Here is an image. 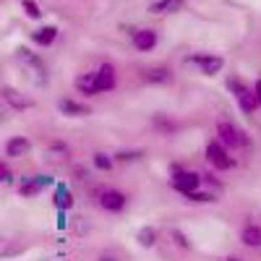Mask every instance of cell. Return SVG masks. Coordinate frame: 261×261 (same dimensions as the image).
Instances as JSON below:
<instances>
[{"label":"cell","mask_w":261,"mask_h":261,"mask_svg":"<svg viewBox=\"0 0 261 261\" xmlns=\"http://www.w3.org/2000/svg\"><path fill=\"white\" fill-rule=\"evenodd\" d=\"M92 165H94L97 170H102V172H110V170L115 167V160H113V154H107V151H94Z\"/></svg>","instance_id":"cell-25"},{"label":"cell","mask_w":261,"mask_h":261,"mask_svg":"<svg viewBox=\"0 0 261 261\" xmlns=\"http://www.w3.org/2000/svg\"><path fill=\"white\" fill-rule=\"evenodd\" d=\"M65 227H68V212L58 209V230H65Z\"/></svg>","instance_id":"cell-30"},{"label":"cell","mask_w":261,"mask_h":261,"mask_svg":"<svg viewBox=\"0 0 261 261\" xmlns=\"http://www.w3.org/2000/svg\"><path fill=\"white\" fill-rule=\"evenodd\" d=\"M217 141L225 149H238V146H248L246 134H241L230 120H217Z\"/></svg>","instance_id":"cell-5"},{"label":"cell","mask_w":261,"mask_h":261,"mask_svg":"<svg viewBox=\"0 0 261 261\" xmlns=\"http://www.w3.org/2000/svg\"><path fill=\"white\" fill-rule=\"evenodd\" d=\"M227 261H238V258H232V256H230V258H227Z\"/></svg>","instance_id":"cell-34"},{"label":"cell","mask_w":261,"mask_h":261,"mask_svg":"<svg viewBox=\"0 0 261 261\" xmlns=\"http://www.w3.org/2000/svg\"><path fill=\"white\" fill-rule=\"evenodd\" d=\"M45 157L50 160V162H65L71 157V146L65 144V141H53L50 146H47V151H45Z\"/></svg>","instance_id":"cell-21"},{"label":"cell","mask_w":261,"mask_h":261,"mask_svg":"<svg viewBox=\"0 0 261 261\" xmlns=\"http://www.w3.org/2000/svg\"><path fill=\"white\" fill-rule=\"evenodd\" d=\"M53 206L63 209V212H71L73 209V193L65 183H55L53 186Z\"/></svg>","instance_id":"cell-14"},{"label":"cell","mask_w":261,"mask_h":261,"mask_svg":"<svg viewBox=\"0 0 261 261\" xmlns=\"http://www.w3.org/2000/svg\"><path fill=\"white\" fill-rule=\"evenodd\" d=\"M186 199H188L191 204H214V201H217V196H214L212 191H201V188H199V191L188 193Z\"/></svg>","instance_id":"cell-26"},{"label":"cell","mask_w":261,"mask_h":261,"mask_svg":"<svg viewBox=\"0 0 261 261\" xmlns=\"http://www.w3.org/2000/svg\"><path fill=\"white\" fill-rule=\"evenodd\" d=\"M32 151V141L27 136H11L6 141V157L8 160H21Z\"/></svg>","instance_id":"cell-13"},{"label":"cell","mask_w":261,"mask_h":261,"mask_svg":"<svg viewBox=\"0 0 261 261\" xmlns=\"http://www.w3.org/2000/svg\"><path fill=\"white\" fill-rule=\"evenodd\" d=\"M99 261H115V258H113V256H102Z\"/></svg>","instance_id":"cell-33"},{"label":"cell","mask_w":261,"mask_h":261,"mask_svg":"<svg viewBox=\"0 0 261 261\" xmlns=\"http://www.w3.org/2000/svg\"><path fill=\"white\" fill-rule=\"evenodd\" d=\"M157 241H160V230H157V227H151V225L139 227V232H136V243H139L141 248H154Z\"/></svg>","instance_id":"cell-20"},{"label":"cell","mask_w":261,"mask_h":261,"mask_svg":"<svg viewBox=\"0 0 261 261\" xmlns=\"http://www.w3.org/2000/svg\"><path fill=\"white\" fill-rule=\"evenodd\" d=\"M180 8H183V0H151L146 11L151 16H170V13H178Z\"/></svg>","instance_id":"cell-17"},{"label":"cell","mask_w":261,"mask_h":261,"mask_svg":"<svg viewBox=\"0 0 261 261\" xmlns=\"http://www.w3.org/2000/svg\"><path fill=\"white\" fill-rule=\"evenodd\" d=\"M170 183H172V188H175L178 193L188 196V193H193V191H199V188H201V172L180 170V172H175V175H172Z\"/></svg>","instance_id":"cell-8"},{"label":"cell","mask_w":261,"mask_h":261,"mask_svg":"<svg viewBox=\"0 0 261 261\" xmlns=\"http://www.w3.org/2000/svg\"><path fill=\"white\" fill-rule=\"evenodd\" d=\"M172 241H175V246H180L183 251H188V248H191L188 235H186V232H180V230H172Z\"/></svg>","instance_id":"cell-28"},{"label":"cell","mask_w":261,"mask_h":261,"mask_svg":"<svg viewBox=\"0 0 261 261\" xmlns=\"http://www.w3.org/2000/svg\"><path fill=\"white\" fill-rule=\"evenodd\" d=\"M76 92L84 94V97H97V94H99L94 71H86V73H79V76H76Z\"/></svg>","instance_id":"cell-16"},{"label":"cell","mask_w":261,"mask_h":261,"mask_svg":"<svg viewBox=\"0 0 261 261\" xmlns=\"http://www.w3.org/2000/svg\"><path fill=\"white\" fill-rule=\"evenodd\" d=\"M241 241L248 248H261V227L258 225H246L241 230Z\"/></svg>","instance_id":"cell-23"},{"label":"cell","mask_w":261,"mask_h":261,"mask_svg":"<svg viewBox=\"0 0 261 261\" xmlns=\"http://www.w3.org/2000/svg\"><path fill=\"white\" fill-rule=\"evenodd\" d=\"M0 183H3V180H0Z\"/></svg>","instance_id":"cell-35"},{"label":"cell","mask_w":261,"mask_h":261,"mask_svg":"<svg viewBox=\"0 0 261 261\" xmlns=\"http://www.w3.org/2000/svg\"><path fill=\"white\" fill-rule=\"evenodd\" d=\"M151 125H154L160 134H165V136H172L178 130V123L172 120L170 115H165V113H154V115H151Z\"/></svg>","instance_id":"cell-22"},{"label":"cell","mask_w":261,"mask_h":261,"mask_svg":"<svg viewBox=\"0 0 261 261\" xmlns=\"http://www.w3.org/2000/svg\"><path fill=\"white\" fill-rule=\"evenodd\" d=\"M55 39H58V27H53V24L32 32V42L37 47H50V45H55Z\"/></svg>","instance_id":"cell-18"},{"label":"cell","mask_w":261,"mask_h":261,"mask_svg":"<svg viewBox=\"0 0 261 261\" xmlns=\"http://www.w3.org/2000/svg\"><path fill=\"white\" fill-rule=\"evenodd\" d=\"M47 186H55L53 175H45V172H39V175H24L18 180V196H24V199H34V196H39Z\"/></svg>","instance_id":"cell-4"},{"label":"cell","mask_w":261,"mask_h":261,"mask_svg":"<svg viewBox=\"0 0 261 261\" xmlns=\"http://www.w3.org/2000/svg\"><path fill=\"white\" fill-rule=\"evenodd\" d=\"M130 42L139 53H151L157 45H160V34L157 29H134L130 32Z\"/></svg>","instance_id":"cell-10"},{"label":"cell","mask_w":261,"mask_h":261,"mask_svg":"<svg viewBox=\"0 0 261 261\" xmlns=\"http://www.w3.org/2000/svg\"><path fill=\"white\" fill-rule=\"evenodd\" d=\"M188 63H193L204 76H217V73L225 68V58L212 55V53H193V55L188 58Z\"/></svg>","instance_id":"cell-6"},{"label":"cell","mask_w":261,"mask_h":261,"mask_svg":"<svg viewBox=\"0 0 261 261\" xmlns=\"http://www.w3.org/2000/svg\"><path fill=\"white\" fill-rule=\"evenodd\" d=\"M227 89L232 92V97H235L238 107H241V110H243L246 115H253V113H256L258 102H256V94H253L251 86H246L241 79H227Z\"/></svg>","instance_id":"cell-2"},{"label":"cell","mask_w":261,"mask_h":261,"mask_svg":"<svg viewBox=\"0 0 261 261\" xmlns=\"http://www.w3.org/2000/svg\"><path fill=\"white\" fill-rule=\"evenodd\" d=\"M94 76H97V89H99V94H102V92H113L115 86H118V71H115L113 63H99L97 71H94Z\"/></svg>","instance_id":"cell-11"},{"label":"cell","mask_w":261,"mask_h":261,"mask_svg":"<svg viewBox=\"0 0 261 261\" xmlns=\"http://www.w3.org/2000/svg\"><path fill=\"white\" fill-rule=\"evenodd\" d=\"M0 180H3V183H13V172H11V167L6 162H0Z\"/></svg>","instance_id":"cell-29"},{"label":"cell","mask_w":261,"mask_h":261,"mask_svg":"<svg viewBox=\"0 0 261 261\" xmlns=\"http://www.w3.org/2000/svg\"><path fill=\"white\" fill-rule=\"evenodd\" d=\"M141 157H144V151H141V149H120V151H115V154H113V160H115L118 165L139 162Z\"/></svg>","instance_id":"cell-24"},{"label":"cell","mask_w":261,"mask_h":261,"mask_svg":"<svg viewBox=\"0 0 261 261\" xmlns=\"http://www.w3.org/2000/svg\"><path fill=\"white\" fill-rule=\"evenodd\" d=\"M0 102H3L8 110H13V113L32 110V107L37 105L29 94H24L21 89H16V86H3V89H0Z\"/></svg>","instance_id":"cell-3"},{"label":"cell","mask_w":261,"mask_h":261,"mask_svg":"<svg viewBox=\"0 0 261 261\" xmlns=\"http://www.w3.org/2000/svg\"><path fill=\"white\" fill-rule=\"evenodd\" d=\"M253 94H256V102H258V107H261V79L253 84Z\"/></svg>","instance_id":"cell-31"},{"label":"cell","mask_w":261,"mask_h":261,"mask_svg":"<svg viewBox=\"0 0 261 261\" xmlns=\"http://www.w3.org/2000/svg\"><path fill=\"white\" fill-rule=\"evenodd\" d=\"M16 60H18V65L24 68V73H27L37 86H45V84H47V65H45V60H42L34 50H29V47L21 45V47L16 50Z\"/></svg>","instance_id":"cell-1"},{"label":"cell","mask_w":261,"mask_h":261,"mask_svg":"<svg viewBox=\"0 0 261 261\" xmlns=\"http://www.w3.org/2000/svg\"><path fill=\"white\" fill-rule=\"evenodd\" d=\"M206 160L212 162V167H217V170H232L238 162H235V157H230V151L220 144V141H209L206 144Z\"/></svg>","instance_id":"cell-7"},{"label":"cell","mask_w":261,"mask_h":261,"mask_svg":"<svg viewBox=\"0 0 261 261\" xmlns=\"http://www.w3.org/2000/svg\"><path fill=\"white\" fill-rule=\"evenodd\" d=\"M144 81H149V84H170L172 81V68H167V65H151V68H146V73H144Z\"/></svg>","instance_id":"cell-19"},{"label":"cell","mask_w":261,"mask_h":261,"mask_svg":"<svg viewBox=\"0 0 261 261\" xmlns=\"http://www.w3.org/2000/svg\"><path fill=\"white\" fill-rule=\"evenodd\" d=\"M99 206L110 214H120L128 206V196L118 188H105V191H99Z\"/></svg>","instance_id":"cell-9"},{"label":"cell","mask_w":261,"mask_h":261,"mask_svg":"<svg viewBox=\"0 0 261 261\" xmlns=\"http://www.w3.org/2000/svg\"><path fill=\"white\" fill-rule=\"evenodd\" d=\"M21 11H24L27 18H34V21L42 18V8H39L37 0H21Z\"/></svg>","instance_id":"cell-27"},{"label":"cell","mask_w":261,"mask_h":261,"mask_svg":"<svg viewBox=\"0 0 261 261\" xmlns=\"http://www.w3.org/2000/svg\"><path fill=\"white\" fill-rule=\"evenodd\" d=\"M27 251V243H18L16 238L0 232V258H16Z\"/></svg>","instance_id":"cell-15"},{"label":"cell","mask_w":261,"mask_h":261,"mask_svg":"<svg viewBox=\"0 0 261 261\" xmlns=\"http://www.w3.org/2000/svg\"><path fill=\"white\" fill-rule=\"evenodd\" d=\"M73 175H79L76 180H79V183H84V180H86V170H84V167H76V170H73Z\"/></svg>","instance_id":"cell-32"},{"label":"cell","mask_w":261,"mask_h":261,"mask_svg":"<svg viewBox=\"0 0 261 261\" xmlns=\"http://www.w3.org/2000/svg\"><path fill=\"white\" fill-rule=\"evenodd\" d=\"M58 110L65 118H86V115H92V107L73 99V97H60L58 99Z\"/></svg>","instance_id":"cell-12"}]
</instances>
